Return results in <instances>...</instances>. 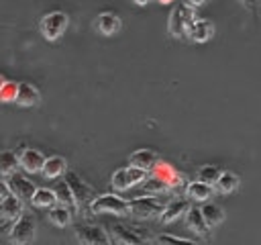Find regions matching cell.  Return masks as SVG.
Wrapping results in <instances>:
<instances>
[{
    "label": "cell",
    "mask_w": 261,
    "mask_h": 245,
    "mask_svg": "<svg viewBox=\"0 0 261 245\" xmlns=\"http://www.w3.org/2000/svg\"><path fill=\"white\" fill-rule=\"evenodd\" d=\"M196 10L192 4L188 2H179L175 4V8L171 10L169 14V20H167V31L171 33V37L175 39H181V37H188V29L192 27V22L196 20Z\"/></svg>",
    "instance_id": "1"
},
{
    "label": "cell",
    "mask_w": 261,
    "mask_h": 245,
    "mask_svg": "<svg viewBox=\"0 0 261 245\" xmlns=\"http://www.w3.org/2000/svg\"><path fill=\"white\" fill-rule=\"evenodd\" d=\"M90 210L94 214H116V216H128L130 214V200L116 196V194H100L90 204Z\"/></svg>",
    "instance_id": "2"
},
{
    "label": "cell",
    "mask_w": 261,
    "mask_h": 245,
    "mask_svg": "<svg viewBox=\"0 0 261 245\" xmlns=\"http://www.w3.org/2000/svg\"><path fill=\"white\" fill-rule=\"evenodd\" d=\"M35 233H37V220L31 212H22L12 227L8 229L6 237L12 245H31L35 241Z\"/></svg>",
    "instance_id": "3"
},
{
    "label": "cell",
    "mask_w": 261,
    "mask_h": 245,
    "mask_svg": "<svg viewBox=\"0 0 261 245\" xmlns=\"http://www.w3.org/2000/svg\"><path fill=\"white\" fill-rule=\"evenodd\" d=\"M73 233L80 245H112L110 233L94 223H77Z\"/></svg>",
    "instance_id": "4"
},
{
    "label": "cell",
    "mask_w": 261,
    "mask_h": 245,
    "mask_svg": "<svg viewBox=\"0 0 261 245\" xmlns=\"http://www.w3.org/2000/svg\"><path fill=\"white\" fill-rule=\"evenodd\" d=\"M165 204L161 198L157 196H139L130 200V214L135 218H155L161 216V212L165 210Z\"/></svg>",
    "instance_id": "5"
},
{
    "label": "cell",
    "mask_w": 261,
    "mask_h": 245,
    "mask_svg": "<svg viewBox=\"0 0 261 245\" xmlns=\"http://www.w3.org/2000/svg\"><path fill=\"white\" fill-rule=\"evenodd\" d=\"M63 180L69 184V188H71V192H73V198H75V202H77V208H82L84 204L90 206V204L94 202V198L98 196L96 190H94L86 180H82L80 174L73 172V169H67L65 176H63Z\"/></svg>",
    "instance_id": "6"
},
{
    "label": "cell",
    "mask_w": 261,
    "mask_h": 245,
    "mask_svg": "<svg viewBox=\"0 0 261 245\" xmlns=\"http://www.w3.org/2000/svg\"><path fill=\"white\" fill-rule=\"evenodd\" d=\"M67 22H69V18L63 10H53V12H47L41 18L39 29H41V33L47 41H55L63 35V31L67 29Z\"/></svg>",
    "instance_id": "7"
},
{
    "label": "cell",
    "mask_w": 261,
    "mask_h": 245,
    "mask_svg": "<svg viewBox=\"0 0 261 245\" xmlns=\"http://www.w3.org/2000/svg\"><path fill=\"white\" fill-rule=\"evenodd\" d=\"M110 237L120 245H149L145 233L137 227H126L120 223L110 225Z\"/></svg>",
    "instance_id": "8"
},
{
    "label": "cell",
    "mask_w": 261,
    "mask_h": 245,
    "mask_svg": "<svg viewBox=\"0 0 261 245\" xmlns=\"http://www.w3.org/2000/svg\"><path fill=\"white\" fill-rule=\"evenodd\" d=\"M4 184L8 186L10 194H14V196H18V198H22V200H33V196H35V192H37L35 184H33L27 176H22V174H18V172L6 176V178H4Z\"/></svg>",
    "instance_id": "9"
},
{
    "label": "cell",
    "mask_w": 261,
    "mask_h": 245,
    "mask_svg": "<svg viewBox=\"0 0 261 245\" xmlns=\"http://www.w3.org/2000/svg\"><path fill=\"white\" fill-rule=\"evenodd\" d=\"M151 176H155V178H159L161 182H165L167 186H169V190H175V188H179V186H184V174H179L169 161H165V159H159L157 163H155V167L151 169Z\"/></svg>",
    "instance_id": "10"
},
{
    "label": "cell",
    "mask_w": 261,
    "mask_h": 245,
    "mask_svg": "<svg viewBox=\"0 0 261 245\" xmlns=\"http://www.w3.org/2000/svg\"><path fill=\"white\" fill-rule=\"evenodd\" d=\"M18 159H20V167L29 174H37V172H43V165L47 161V157L39 151V149H33V147H24L20 153H18Z\"/></svg>",
    "instance_id": "11"
},
{
    "label": "cell",
    "mask_w": 261,
    "mask_h": 245,
    "mask_svg": "<svg viewBox=\"0 0 261 245\" xmlns=\"http://www.w3.org/2000/svg\"><path fill=\"white\" fill-rule=\"evenodd\" d=\"M186 227L192 233H196V235H200L204 239H210V227H208V223L204 218L202 208H198V206H190L188 208V212H186Z\"/></svg>",
    "instance_id": "12"
},
{
    "label": "cell",
    "mask_w": 261,
    "mask_h": 245,
    "mask_svg": "<svg viewBox=\"0 0 261 245\" xmlns=\"http://www.w3.org/2000/svg\"><path fill=\"white\" fill-rule=\"evenodd\" d=\"M0 212H2V220H4V223L16 220V218L24 212L22 198H18V196H14V194H8V196L0 198Z\"/></svg>",
    "instance_id": "13"
},
{
    "label": "cell",
    "mask_w": 261,
    "mask_h": 245,
    "mask_svg": "<svg viewBox=\"0 0 261 245\" xmlns=\"http://www.w3.org/2000/svg\"><path fill=\"white\" fill-rule=\"evenodd\" d=\"M186 198L192 200V202H206L216 190L212 184H206V182H200V180H192L186 184Z\"/></svg>",
    "instance_id": "14"
},
{
    "label": "cell",
    "mask_w": 261,
    "mask_h": 245,
    "mask_svg": "<svg viewBox=\"0 0 261 245\" xmlns=\"http://www.w3.org/2000/svg\"><path fill=\"white\" fill-rule=\"evenodd\" d=\"M188 208H190V200H188V198H173V200H169V202L165 204V210L161 212L159 220H161L163 225H169V223H173L175 218H179L181 214H186Z\"/></svg>",
    "instance_id": "15"
},
{
    "label": "cell",
    "mask_w": 261,
    "mask_h": 245,
    "mask_svg": "<svg viewBox=\"0 0 261 245\" xmlns=\"http://www.w3.org/2000/svg\"><path fill=\"white\" fill-rule=\"evenodd\" d=\"M214 35V24L208 18H196L188 29V37L196 43H204Z\"/></svg>",
    "instance_id": "16"
},
{
    "label": "cell",
    "mask_w": 261,
    "mask_h": 245,
    "mask_svg": "<svg viewBox=\"0 0 261 245\" xmlns=\"http://www.w3.org/2000/svg\"><path fill=\"white\" fill-rule=\"evenodd\" d=\"M94 27L102 35H114L120 29V18H118L116 12H110V10L108 12H100L98 18L94 20Z\"/></svg>",
    "instance_id": "17"
},
{
    "label": "cell",
    "mask_w": 261,
    "mask_h": 245,
    "mask_svg": "<svg viewBox=\"0 0 261 245\" xmlns=\"http://www.w3.org/2000/svg\"><path fill=\"white\" fill-rule=\"evenodd\" d=\"M128 161H130V165H135V167H139V169L151 172V169L155 167V163L159 161V157H157V153L151 151V149H137V151L130 153Z\"/></svg>",
    "instance_id": "18"
},
{
    "label": "cell",
    "mask_w": 261,
    "mask_h": 245,
    "mask_svg": "<svg viewBox=\"0 0 261 245\" xmlns=\"http://www.w3.org/2000/svg\"><path fill=\"white\" fill-rule=\"evenodd\" d=\"M39 100H41L39 88L35 84H31V82H20L14 102L20 104V106H35V104H39Z\"/></svg>",
    "instance_id": "19"
},
{
    "label": "cell",
    "mask_w": 261,
    "mask_h": 245,
    "mask_svg": "<svg viewBox=\"0 0 261 245\" xmlns=\"http://www.w3.org/2000/svg\"><path fill=\"white\" fill-rule=\"evenodd\" d=\"M65 172H67V161H65L61 155H51V157H47V161H45L41 174H43L47 180H55V178H59V176H65Z\"/></svg>",
    "instance_id": "20"
},
{
    "label": "cell",
    "mask_w": 261,
    "mask_h": 245,
    "mask_svg": "<svg viewBox=\"0 0 261 245\" xmlns=\"http://www.w3.org/2000/svg\"><path fill=\"white\" fill-rule=\"evenodd\" d=\"M239 176L234 174V172H222L220 174V178L216 180V184H214V190L218 192V194H232L237 188H239Z\"/></svg>",
    "instance_id": "21"
},
{
    "label": "cell",
    "mask_w": 261,
    "mask_h": 245,
    "mask_svg": "<svg viewBox=\"0 0 261 245\" xmlns=\"http://www.w3.org/2000/svg\"><path fill=\"white\" fill-rule=\"evenodd\" d=\"M31 202L37 208H53V206L59 204L57 202V194L51 188H37V192H35V196H33Z\"/></svg>",
    "instance_id": "22"
},
{
    "label": "cell",
    "mask_w": 261,
    "mask_h": 245,
    "mask_svg": "<svg viewBox=\"0 0 261 245\" xmlns=\"http://www.w3.org/2000/svg\"><path fill=\"white\" fill-rule=\"evenodd\" d=\"M71 208L65 206V204H57L53 208H49V220L55 225V227H67L71 223Z\"/></svg>",
    "instance_id": "23"
},
{
    "label": "cell",
    "mask_w": 261,
    "mask_h": 245,
    "mask_svg": "<svg viewBox=\"0 0 261 245\" xmlns=\"http://www.w3.org/2000/svg\"><path fill=\"white\" fill-rule=\"evenodd\" d=\"M55 194H57V202L59 204H65V206H69L73 212L77 210V202H75V198H73V192H71V188H69V184L63 180V182H59V184H55Z\"/></svg>",
    "instance_id": "24"
},
{
    "label": "cell",
    "mask_w": 261,
    "mask_h": 245,
    "mask_svg": "<svg viewBox=\"0 0 261 245\" xmlns=\"http://www.w3.org/2000/svg\"><path fill=\"white\" fill-rule=\"evenodd\" d=\"M202 212H204V218H206V223H208L210 229L218 227V225L224 220V210H222V206H218V204H214V202H206V204L202 206Z\"/></svg>",
    "instance_id": "25"
},
{
    "label": "cell",
    "mask_w": 261,
    "mask_h": 245,
    "mask_svg": "<svg viewBox=\"0 0 261 245\" xmlns=\"http://www.w3.org/2000/svg\"><path fill=\"white\" fill-rule=\"evenodd\" d=\"M143 192H147L149 196H159V194H165V192H171L169 186L165 182H161L159 178L155 176H149L145 182H143Z\"/></svg>",
    "instance_id": "26"
},
{
    "label": "cell",
    "mask_w": 261,
    "mask_h": 245,
    "mask_svg": "<svg viewBox=\"0 0 261 245\" xmlns=\"http://www.w3.org/2000/svg\"><path fill=\"white\" fill-rule=\"evenodd\" d=\"M110 184L116 192H122V190H128L133 184H130V178H128V167H120L112 174L110 178Z\"/></svg>",
    "instance_id": "27"
},
{
    "label": "cell",
    "mask_w": 261,
    "mask_h": 245,
    "mask_svg": "<svg viewBox=\"0 0 261 245\" xmlns=\"http://www.w3.org/2000/svg\"><path fill=\"white\" fill-rule=\"evenodd\" d=\"M18 86H20V82L2 78V84H0V98H2V102H12V100H16Z\"/></svg>",
    "instance_id": "28"
},
{
    "label": "cell",
    "mask_w": 261,
    "mask_h": 245,
    "mask_svg": "<svg viewBox=\"0 0 261 245\" xmlns=\"http://www.w3.org/2000/svg\"><path fill=\"white\" fill-rule=\"evenodd\" d=\"M220 167L218 165H214V163H206V165H202L200 169H198V180L200 182H206V184H216V180L220 178Z\"/></svg>",
    "instance_id": "29"
},
{
    "label": "cell",
    "mask_w": 261,
    "mask_h": 245,
    "mask_svg": "<svg viewBox=\"0 0 261 245\" xmlns=\"http://www.w3.org/2000/svg\"><path fill=\"white\" fill-rule=\"evenodd\" d=\"M18 165H20L18 155H14L12 151H2V176L4 178L18 172Z\"/></svg>",
    "instance_id": "30"
},
{
    "label": "cell",
    "mask_w": 261,
    "mask_h": 245,
    "mask_svg": "<svg viewBox=\"0 0 261 245\" xmlns=\"http://www.w3.org/2000/svg\"><path fill=\"white\" fill-rule=\"evenodd\" d=\"M155 243L157 245H196L192 239H181V237H175V235H169V233H161L155 237Z\"/></svg>",
    "instance_id": "31"
},
{
    "label": "cell",
    "mask_w": 261,
    "mask_h": 245,
    "mask_svg": "<svg viewBox=\"0 0 261 245\" xmlns=\"http://www.w3.org/2000/svg\"><path fill=\"white\" fill-rule=\"evenodd\" d=\"M247 10H251L253 14H257V8H259V0H239Z\"/></svg>",
    "instance_id": "32"
},
{
    "label": "cell",
    "mask_w": 261,
    "mask_h": 245,
    "mask_svg": "<svg viewBox=\"0 0 261 245\" xmlns=\"http://www.w3.org/2000/svg\"><path fill=\"white\" fill-rule=\"evenodd\" d=\"M188 4H192V6H200V4H204L206 0H186Z\"/></svg>",
    "instance_id": "33"
},
{
    "label": "cell",
    "mask_w": 261,
    "mask_h": 245,
    "mask_svg": "<svg viewBox=\"0 0 261 245\" xmlns=\"http://www.w3.org/2000/svg\"><path fill=\"white\" fill-rule=\"evenodd\" d=\"M135 2H137V4H147L149 0H135Z\"/></svg>",
    "instance_id": "34"
},
{
    "label": "cell",
    "mask_w": 261,
    "mask_h": 245,
    "mask_svg": "<svg viewBox=\"0 0 261 245\" xmlns=\"http://www.w3.org/2000/svg\"><path fill=\"white\" fill-rule=\"evenodd\" d=\"M157 2H161V4H169V2H173V0H157Z\"/></svg>",
    "instance_id": "35"
},
{
    "label": "cell",
    "mask_w": 261,
    "mask_h": 245,
    "mask_svg": "<svg viewBox=\"0 0 261 245\" xmlns=\"http://www.w3.org/2000/svg\"><path fill=\"white\" fill-rule=\"evenodd\" d=\"M112 245H120V243H116V241H114V243H112Z\"/></svg>",
    "instance_id": "36"
}]
</instances>
